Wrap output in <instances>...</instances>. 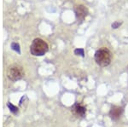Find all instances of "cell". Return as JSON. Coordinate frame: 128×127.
I'll return each instance as SVG.
<instances>
[{
  "label": "cell",
  "instance_id": "7a4b0ae2",
  "mask_svg": "<svg viewBox=\"0 0 128 127\" xmlns=\"http://www.w3.org/2000/svg\"><path fill=\"white\" fill-rule=\"evenodd\" d=\"M48 51V44L41 38H36L32 41L30 47V52L34 56H44L45 53Z\"/></svg>",
  "mask_w": 128,
  "mask_h": 127
},
{
  "label": "cell",
  "instance_id": "ba28073f",
  "mask_svg": "<svg viewBox=\"0 0 128 127\" xmlns=\"http://www.w3.org/2000/svg\"><path fill=\"white\" fill-rule=\"evenodd\" d=\"M11 48L13 49L15 51H16V52L20 53V45L17 44V43H12V44H11Z\"/></svg>",
  "mask_w": 128,
  "mask_h": 127
},
{
  "label": "cell",
  "instance_id": "3957f363",
  "mask_svg": "<svg viewBox=\"0 0 128 127\" xmlns=\"http://www.w3.org/2000/svg\"><path fill=\"white\" fill-rule=\"evenodd\" d=\"M8 78L12 81H17L22 79L24 75V72L22 67L18 66V65H13V66L10 67L7 72Z\"/></svg>",
  "mask_w": 128,
  "mask_h": 127
},
{
  "label": "cell",
  "instance_id": "6da1fadb",
  "mask_svg": "<svg viewBox=\"0 0 128 127\" xmlns=\"http://www.w3.org/2000/svg\"><path fill=\"white\" fill-rule=\"evenodd\" d=\"M95 61L100 67H107L110 64L112 55L107 48H101L95 53Z\"/></svg>",
  "mask_w": 128,
  "mask_h": 127
},
{
  "label": "cell",
  "instance_id": "277c9868",
  "mask_svg": "<svg viewBox=\"0 0 128 127\" xmlns=\"http://www.w3.org/2000/svg\"><path fill=\"white\" fill-rule=\"evenodd\" d=\"M74 12H75V15L77 17V19L80 20V21H82V20H84L86 15H87L88 9L84 5H78L74 8Z\"/></svg>",
  "mask_w": 128,
  "mask_h": 127
},
{
  "label": "cell",
  "instance_id": "30bf717a",
  "mask_svg": "<svg viewBox=\"0 0 128 127\" xmlns=\"http://www.w3.org/2000/svg\"><path fill=\"white\" fill-rule=\"evenodd\" d=\"M120 25H121V22L116 21V22H114V23L112 24V27L113 28H117V27H119V26H120Z\"/></svg>",
  "mask_w": 128,
  "mask_h": 127
},
{
  "label": "cell",
  "instance_id": "5b68a950",
  "mask_svg": "<svg viewBox=\"0 0 128 127\" xmlns=\"http://www.w3.org/2000/svg\"><path fill=\"white\" fill-rule=\"evenodd\" d=\"M123 114V108L119 106H113L109 111V116L113 120H118Z\"/></svg>",
  "mask_w": 128,
  "mask_h": 127
},
{
  "label": "cell",
  "instance_id": "8992f818",
  "mask_svg": "<svg viewBox=\"0 0 128 127\" xmlns=\"http://www.w3.org/2000/svg\"><path fill=\"white\" fill-rule=\"evenodd\" d=\"M72 112H73V114L76 116V117L82 118V117H84V114H86V109L84 106L77 103L74 106L73 108H72Z\"/></svg>",
  "mask_w": 128,
  "mask_h": 127
},
{
  "label": "cell",
  "instance_id": "9c48e42d",
  "mask_svg": "<svg viewBox=\"0 0 128 127\" xmlns=\"http://www.w3.org/2000/svg\"><path fill=\"white\" fill-rule=\"evenodd\" d=\"M74 54L77 55V56H84V50L83 49H77V50H74Z\"/></svg>",
  "mask_w": 128,
  "mask_h": 127
},
{
  "label": "cell",
  "instance_id": "52a82bcc",
  "mask_svg": "<svg viewBox=\"0 0 128 127\" xmlns=\"http://www.w3.org/2000/svg\"><path fill=\"white\" fill-rule=\"evenodd\" d=\"M7 106L9 107L10 110L13 113V114H16V113H18V108L16 107H15L14 105H12V104H10V103H8Z\"/></svg>",
  "mask_w": 128,
  "mask_h": 127
}]
</instances>
